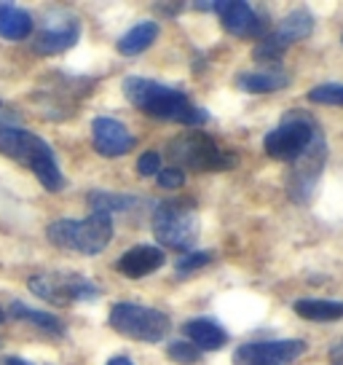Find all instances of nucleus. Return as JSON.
Masks as SVG:
<instances>
[{"label": "nucleus", "mask_w": 343, "mask_h": 365, "mask_svg": "<svg viewBox=\"0 0 343 365\" xmlns=\"http://www.w3.org/2000/svg\"><path fill=\"white\" fill-rule=\"evenodd\" d=\"M124 94L137 110L153 115L159 121H177L185 126H201L209 121V113L196 108L188 100V94H183L180 89H172V86H164L159 81L129 76L124 81Z\"/></svg>", "instance_id": "1"}, {"label": "nucleus", "mask_w": 343, "mask_h": 365, "mask_svg": "<svg viewBox=\"0 0 343 365\" xmlns=\"http://www.w3.org/2000/svg\"><path fill=\"white\" fill-rule=\"evenodd\" d=\"M0 153L19 161L27 170H33V175L46 191L65 188V175L59 170L54 150L43 137L33 135L27 129H16V126H3L0 129Z\"/></svg>", "instance_id": "2"}, {"label": "nucleus", "mask_w": 343, "mask_h": 365, "mask_svg": "<svg viewBox=\"0 0 343 365\" xmlns=\"http://www.w3.org/2000/svg\"><path fill=\"white\" fill-rule=\"evenodd\" d=\"M46 237L51 245L62 250H73L80 255H100L113 240V217L102 212H92L83 220H54L46 228Z\"/></svg>", "instance_id": "3"}, {"label": "nucleus", "mask_w": 343, "mask_h": 365, "mask_svg": "<svg viewBox=\"0 0 343 365\" xmlns=\"http://www.w3.org/2000/svg\"><path fill=\"white\" fill-rule=\"evenodd\" d=\"M167 156L177 170L188 167L194 172H223L236 164V156L220 148L204 132H188V135L174 137L167 145Z\"/></svg>", "instance_id": "4"}, {"label": "nucleus", "mask_w": 343, "mask_h": 365, "mask_svg": "<svg viewBox=\"0 0 343 365\" xmlns=\"http://www.w3.org/2000/svg\"><path fill=\"white\" fill-rule=\"evenodd\" d=\"M153 234L164 247L172 250H191L199 237V215L191 199H172L161 202L153 210Z\"/></svg>", "instance_id": "5"}, {"label": "nucleus", "mask_w": 343, "mask_h": 365, "mask_svg": "<svg viewBox=\"0 0 343 365\" xmlns=\"http://www.w3.org/2000/svg\"><path fill=\"white\" fill-rule=\"evenodd\" d=\"M107 322L121 336L150 344H159L172 331V319L164 312L150 307H139V304H115L110 309Z\"/></svg>", "instance_id": "6"}, {"label": "nucleus", "mask_w": 343, "mask_h": 365, "mask_svg": "<svg viewBox=\"0 0 343 365\" xmlns=\"http://www.w3.org/2000/svg\"><path fill=\"white\" fill-rule=\"evenodd\" d=\"M38 298H43L46 304L54 307H70V304H80V301H94L100 298V287L89 282L86 277L73 272H46L35 274L27 282Z\"/></svg>", "instance_id": "7"}, {"label": "nucleus", "mask_w": 343, "mask_h": 365, "mask_svg": "<svg viewBox=\"0 0 343 365\" xmlns=\"http://www.w3.org/2000/svg\"><path fill=\"white\" fill-rule=\"evenodd\" d=\"M320 126L314 124V118L309 113H290L285 115V121L274 126L263 140L265 153L276 161H295L303 150L309 148V143L314 140Z\"/></svg>", "instance_id": "8"}, {"label": "nucleus", "mask_w": 343, "mask_h": 365, "mask_svg": "<svg viewBox=\"0 0 343 365\" xmlns=\"http://www.w3.org/2000/svg\"><path fill=\"white\" fill-rule=\"evenodd\" d=\"M314 33V16H311L306 9H297V11H290L279 22L276 30L271 33H265L258 46H255V51H252V57L260 59V62H271V59L282 57L287 48L297 41H303V38H309Z\"/></svg>", "instance_id": "9"}, {"label": "nucleus", "mask_w": 343, "mask_h": 365, "mask_svg": "<svg viewBox=\"0 0 343 365\" xmlns=\"http://www.w3.org/2000/svg\"><path fill=\"white\" fill-rule=\"evenodd\" d=\"M324 135H322V129H317V135L314 140L309 143V148L303 150L295 161H292V175H290V194L295 202H306L311 194H314V188H317V182H320L322 172H324Z\"/></svg>", "instance_id": "10"}, {"label": "nucleus", "mask_w": 343, "mask_h": 365, "mask_svg": "<svg viewBox=\"0 0 343 365\" xmlns=\"http://www.w3.org/2000/svg\"><path fill=\"white\" fill-rule=\"evenodd\" d=\"M306 352V341L282 339V341L241 344L233 354V365H290Z\"/></svg>", "instance_id": "11"}, {"label": "nucleus", "mask_w": 343, "mask_h": 365, "mask_svg": "<svg viewBox=\"0 0 343 365\" xmlns=\"http://www.w3.org/2000/svg\"><path fill=\"white\" fill-rule=\"evenodd\" d=\"M92 140L94 150L105 159H118V156H126L129 150L134 148V135L118 118H110V115H97L94 118Z\"/></svg>", "instance_id": "12"}, {"label": "nucleus", "mask_w": 343, "mask_h": 365, "mask_svg": "<svg viewBox=\"0 0 343 365\" xmlns=\"http://www.w3.org/2000/svg\"><path fill=\"white\" fill-rule=\"evenodd\" d=\"M220 22H223V30L231 35H239V38H263L265 27H268V16L265 14H258L250 3L244 0H228L226 11L220 14Z\"/></svg>", "instance_id": "13"}, {"label": "nucleus", "mask_w": 343, "mask_h": 365, "mask_svg": "<svg viewBox=\"0 0 343 365\" xmlns=\"http://www.w3.org/2000/svg\"><path fill=\"white\" fill-rule=\"evenodd\" d=\"M78 33L80 27L75 19H70V16H62L57 24L48 22L41 33L33 38V48L38 54H43V57H51V54H62V51H68L73 46L78 43Z\"/></svg>", "instance_id": "14"}, {"label": "nucleus", "mask_w": 343, "mask_h": 365, "mask_svg": "<svg viewBox=\"0 0 343 365\" xmlns=\"http://www.w3.org/2000/svg\"><path fill=\"white\" fill-rule=\"evenodd\" d=\"M164 263H167V255H164L161 247H156V245H134L132 250H126L118 258L115 269L124 277H129V279H139V277L159 272Z\"/></svg>", "instance_id": "15"}, {"label": "nucleus", "mask_w": 343, "mask_h": 365, "mask_svg": "<svg viewBox=\"0 0 343 365\" xmlns=\"http://www.w3.org/2000/svg\"><path fill=\"white\" fill-rule=\"evenodd\" d=\"M183 333H185V341L194 344L199 352H215V349H223L228 344L226 328L209 317L188 319L183 325Z\"/></svg>", "instance_id": "16"}, {"label": "nucleus", "mask_w": 343, "mask_h": 365, "mask_svg": "<svg viewBox=\"0 0 343 365\" xmlns=\"http://www.w3.org/2000/svg\"><path fill=\"white\" fill-rule=\"evenodd\" d=\"M33 35V16L11 3H0V38L6 41H24Z\"/></svg>", "instance_id": "17"}, {"label": "nucleus", "mask_w": 343, "mask_h": 365, "mask_svg": "<svg viewBox=\"0 0 343 365\" xmlns=\"http://www.w3.org/2000/svg\"><path fill=\"white\" fill-rule=\"evenodd\" d=\"M236 86L250 94H271L290 86V78L282 70H258V73H241L236 76Z\"/></svg>", "instance_id": "18"}, {"label": "nucleus", "mask_w": 343, "mask_h": 365, "mask_svg": "<svg viewBox=\"0 0 343 365\" xmlns=\"http://www.w3.org/2000/svg\"><path fill=\"white\" fill-rule=\"evenodd\" d=\"M297 317L311 322H335L343 319V301H327V298H300L292 304Z\"/></svg>", "instance_id": "19"}, {"label": "nucleus", "mask_w": 343, "mask_h": 365, "mask_svg": "<svg viewBox=\"0 0 343 365\" xmlns=\"http://www.w3.org/2000/svg\"><path fill=\"white\" fill-rule=\"evenodd\" d=\"M156 38H159V24L156 22H139V24H134L129 33L121 35V41H118V51H121L124 57H137V54L148 51L150 46L156 43Z\"/></svg>", "instance_id": "20"}, {"label": "nucleus", "mask_w": 343, "mask_h": 365, "mask_svg": "<svg viewBox=\"0 0 343 365\" xmlns=\"http://www.w3.org/2000/svg\"><path fill=\"white\" fill-rule=\"evenodd\" d=\"M11 317L22 319V322H30L35 328H41V331H46V333H54V336H62V333H65V325H62L54 314L41 312V309L24 307L22 301H14L11 304Z\"/></svg>", "instance_id": "21"}, {"label": "nucleus", "mask_w": 343, "mask_h": 365, "mask_svg": "<svg viewBox=\"0 0 343 365\" xmlns=\"http://www.w3.org/2000/svg\"><path fill=\"white\" fill-rule=\"evenodd\" d=\"M86 202L92 207V212H102V215H110V212H124V210H132L137 205L134 196L126 194H110V191H92L86 196Z\"/></svg>", "instance_id": "22"}, {"label": "nucleus", "mask_w": 343, "mask_h": 365, "mask_svg": "<svg viewBox=\"0 0 343 365\" xmlns=\"http://www.w3.org/2000/svg\"><path fill=\"white\" fill-rule=\"evenodd\" d=\"M309 100L317 105H341L343 108V83H320L309 91Z\"/></svg>", "instance_id": "23"}, {"label": "nucleus", "mask_w": 343, "mask_h": 365, "mask_svg": "<svg viewBox=\"0 0 343 365\" xmlns=\"http://www.w3.org/2000/svg\"><path fill=\"white\" fill-rule=\"evenodd\" d=\"M212 252L209 250H188L183 252V258L177 261V272L180 274H191V272H199V269H204L206 263H212Z\"/></svg>", "instance_id": "24"}, {"label": "nucleus", "mask_w": 343, "mask_h": 365, "mask_svg": "<svg viewBox=\"0 0 343 365\" xmlns=\"http://www.w3.org/2000/svg\"><path fill=\"white\" fill-rule=\"evenodd\" d=\"M169 357L180 365H194V363L201 360V352H199L191 341H172L169 344Z\"/></svg>", "instance_id": "25"}, {"label": "nucleus", "mask_w": 343, "mask_h": 365, "mask_svg": "<svg viewBox=\"0 0 343 365\" xmlns=\"http://www.w3.org/2000/svg\"><path fill=\"white\" fill-rule=\"evenodd\" d=\"M156 180H159L161 188L174 191V188H183L185 185V172L177 170V167H167V170H161L159 175H156Z\"/></svg>", "instance_id": "26"}, {"label": "nucleus", "mask_w": 343, "mask_h": 365, "mask_svg": "<svg viewBox=\"0 0 343 365\" xmlns=\"http://www.w3.org/2000/svg\"><path fill=\"white\" fill-rule=\"evenodd\" d=\"M159 172H161V156L156 150H145L137 159V175L150 178V175H159Z\"/></svg>", "instance_id": "27"}, {"label": "nucleus", "mask_w": 343, "mask_h": 365, "mask_svg": "<svg viewBox=\"0 0 343 365\" xmlns=\"http://www.w3.org/2000/svg\"><path fill=\"white\" fill-rule=\"evenodd\" d=\"M226 6H228V0H196L194 9L196 11H215V14H223L226 11Z\"/></svg>", "instance_id": "28"}, {"label": "nucleus", "mask_w": 343, "mask_h": 365, "mask_svg": "<svg viewBox=\"0 0 343 365\" xmlns=\"http://www.w3.org/2000/svg\"><path fill=\"white\" fill-rule=\"evenodd\" d=\"M330 363L332 365H343V341L335 344V346L330 349Z\"/></svg>", "instance_id": "29"}, {"label": "nucleus", "mask_w": 343, "mask_h": 365, "mask_svg": "<svg viewBox=\"0 0 343 365\" xmlns=\"http://www.w3.org/2000/svg\"><path fill=\"white\" fill-rule=\"evenodd\" d=\"M107 365H134L129 357H124V354H118V357H113V360H107Z\"/></svg>", "instance_id": "30"}, {"label": "nucleus", "mask_w": 343, "mask_h": 365, "mask_svg": "<svg viewBox=\"0 0 343 365\" xmlns=\"http://www.w3.org/2000/svg\"><path fill=\"white\" fill-rule=\"evenodd\" d=\"M3 365H33V363H27V360H22V357H6V363Z\"/></svg>", "instance_id": "31"}, {"label": "nucleus", "mask_w": 343, "mask_h": 365, "mask_svg": "<svg viewBox=\"0 0 343 365\" xmlns=\"http://www.w3.org/2000/svg\"><path fill=\"white\" fill-rule=\"evenodd\" d=\"M3 319H6V314H3V309H0V322H3Z\"/></svg>", "instance_id": "32"}, {"label": "nucleus", "mask_w": 343, "mask_h": 365, "mask_svg": "<svg viewBox=\"0 0 343 365\" xmlns=\"http://www.w3.org/2000/svg\"><path fill=\"white\" fill-rule=\"evenodd\" d=\"M341 41H343V35H341Z\"/></svg>", "instance_id": "33"}]
</instances>
